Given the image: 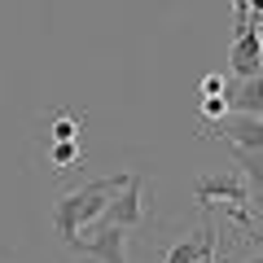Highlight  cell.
Wrapping results in <instances>:
<instances>
[{
  "mask_svg": "<svg viewBox=\"0 0 263 263\" xmlns=\"http://www.w3.org/2000/svg\"><path fill=\"white\" fill-rule=\"evenodd\" d=\"M127 180H132V171H119V176H110V180H92V184H84V189L62 193V202L53 206V228H57V237H62L66 250L79 246V233L105 215V206L114 202V193H119Z\"/></svg>",
  "mask_w": 263,
  "mask_h": 263,
  "instance_id": "cell-1",
  "label": "cell"
},
{
  "mask_svg": "<svg viewBox=\"0 0 263 263\" xmlns=\"http://www.w3.org/2000/svg\"><path fill=\"white\" fill-rule=\"evenodd\" d=\"M70 254H84L92 263H127V228L97 219V224L84 228V237H79V246Z\"/></svg>",
  "mask_w": 263,
  "mask_h": 263,
  "instance_id": "cell-2",
  "label": "cell"
},
{
  "mask_svg": "<svg viewBox=\"0 0 263 263\" xmlns=\"http://www.w3.org/2000/svg\"><path fill=\"white\" fill-rule=\"evenodd\" d=\"M101 219H110V224H119V228H136L145 219V176L141 171H132V180L114 193V202L105 206Z\"/></svg>",
  "mask_w": 263,
  "mask_h": 263,
  "instance_id": "cell-3",
  "label": "cell"
},
{
  "mask_svg": "<svg viewBox=\"0 0 263 263\" xmlns=\"http://www.w3.org/2000/svg\"><path fill=\"white\" fill-rule=\"evenodd\" d=\"M202 136H215V141L224 145H237V149H263V119L259 114H228V119H219L211 132H202Z\"/></svg>",
  "mask_w": 263,
  "mask_h": 263,
  "instance_id": "cell-4",
  "label": "cell"
},
{
  "mask_svg": "<svg viewBox=\"0 0 263 263\" xmlns=\"http://www.w3.org/2000/svg\"><path fill=\"white\" fill-rule=\"evenodd\" d=\"M228 62H233V79H250L263 70V31L250 27L241 31V35L233 40V53H228Z\"/></svg>",
  "mask_w": 263,
  "mask_h": 263,
  "instance_id": "cell-5",
  "label": "cell"
},
{
  "mask_svg": "<svg viewBox=\"0 0 263 263\" xmlns=\"http://www.w3.org/2000/svg\"><path fill=\"white\" fill-rule=\"evenodd\" d=\"M228 105H233L237 114H259L263 119V70L250 79H228Z\"/></svg>",
  "mask_w": 263,
  "mask_h": 263,
  "instance_id": "cell-6",
  "label": "cell"
},
{
  "mask_svg": "<svg viewBox=\"0 0 263 263\" xmlns=\"http://www.w3.org/2000/svg\"><path fill=\"white\" fill-rule=\"evenodd\" d=\"M84 123H88V114H57V119H53V127H48V136H53L57 145H62V141H79Z\"/></svg>",
  "mask_w": 263,
  "mask_h": 263,
  "instance_id": "cell-7",
  "label": "cell"
},
{
  "mask_svg": "<svg viewBox=\"0 0 263 263\" xmlns=\"http://www.w3.org/2000/svg\"><path fill=\"white\" fill-rule=\"evenodd\" d=\"M48 158H53L57 171H70L75 162H84V149H79V141H62V145H53V149H48Z\"/></svg>",
  "mask_w": 263,
  "mask_h": 263,
  "instance_id": "cell-8",
  "label": "cell"
},
{
  "mask_svg": "<svg viewBox=\"0 0 263 263\" xmlns=\"http://www.w3.org/2000/svg\"><path fill=\"white\" fill-rule=\"evenodd\" d=\"M202 114H206V119H228V114H233V105H228V97H202Z\"/></svg>",
  "mask_w": 263,
  "mask_h": 263,
  "instance_id": "cell-9",
  "label": "cell"
},
{
  "mask_svg": "<svg viewBox=\"0 0 263 263\" xmlns=\"http://www.w3.org/2000/svg\"><path fill=\"white\" fill-rule=\"evenodd\" d=\"M228 92V79L224 75H206L202 79V97H224Z\"/></svg>",
  "mask_w": 263,
  "mask_h": 263,
  "instance_id": "cell-10",
  "label": "cell"
}]
</instances>
